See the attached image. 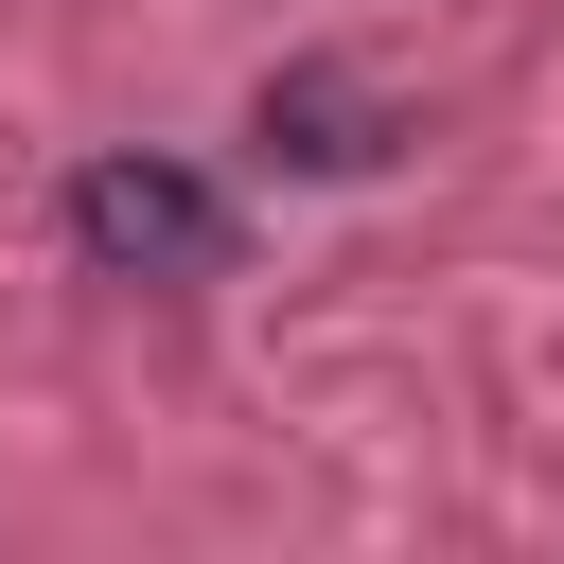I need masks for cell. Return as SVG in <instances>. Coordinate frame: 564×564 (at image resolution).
Returning <instances> with one entry per match:
<instances>
[{
  "mask_svg": "<svg viewBox=\"0 0 564 564\" xmlns=\"http://www.w3.org/2000/svg\"><path fill=\"white\" fill-rule=\"evenodd\" d=\"M264 159H300V176H370V159H388V106H370L335 53H300V70H264Z\"/></svg>",
  "mask_w": 564,
  "mask_h": 564,
  "instance_id": "7a4b0ae2",
  "label": "cell"
},
{
  "mask_svg": "<svg viewBox=\"0 0 564 564\" xmlns=\"http://www.w3.org/2000/svg\"><path fill=\"white\" fill-rule=\"evenodd\" d=\"M70 264L88 282H212L229 264V194L194 159H88L70 176Z\"/></svg>",
  "mask_w": 564,
  "mask_h": 564,
  "instance_id": "6da1fadb",
  "label": "cell"
}]
</instances>
